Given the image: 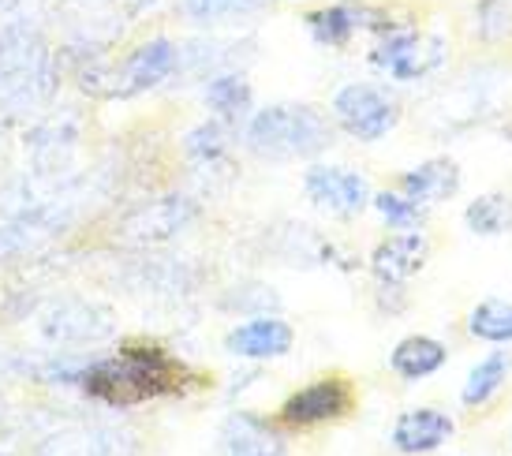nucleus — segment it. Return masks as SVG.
<instances>
[{
	"mask_svg": "<svg viewBox=\"0 0 512 456\" xmlns=\"http://www.w3.org/2000/svg\"><path fill=\"white\" fill-rule=\"evenodd\" d=\"M303 27H307V34H311L314 45H322V49H344V45L356 38L359 30H378V34H389V30H397V23H393L385 12H378V8L341 0V4H326V8L307 12L303 15Z\"/></svg>",
	"mask_w": 512,
	"mask_h": 456,
	"instance_id": "9d476101",
	"label": "nucleus"
},
{
	"mask_svg": "<svg viewBox=\"0 0 512 456\" xmlns=\"http://www.w3.org/2000/svg\"><path fill=\"white\" fill-rule=\"evenodd\" d=\"M75 385L83 389V397L98 400L105 408H139L154 400L187 397L199 389L202 378L169 344L150 337H124L116 352L79 363Z\"/></svg>",
	"mask_w": 512,
	"mask_h": 456,
	"instance_id": "f257e3e1",
	"label": "nucleus"
},
{
	"mask_svg": "<svg viewBox=\"0 0 512 456\" xmlns=\"http://www.w3.org/2000/svg\"><path fill=\"white\" fill-rule=\"evenodd\" d=\"M251 456H292V453H288V445H285V434H277L273 442L258 445V449Z\"/></svg>",
	"mask_w": 512,
	"mask_h": 456,
	"instance_id": "bb28decb",
	"label": "nucleus"
},
{
	"mask_svg": "<svg viewBox=\"0 0 512 456\" xmlns=\"http://www.w3.org/2000/svg\"><path fill=\"white\" fill-rule=\"evenodd\" d=\"M60 83V64L45 34L27 19H8L0 27V105L30 113L49 105Z\"/></svg>",
	"mask_w": 512,
	"mask_h": 456,
	"instance_id": "f03ea898",
	"label": "nucleus"
},
{
	"mask_svg": "<svg viewBox=\"0 0 512 456\" xmlns=\"http://www.w3.org/2000/svg\"><path fill=\"white\" fill-rule=\"evenodd\" d=\"M199 217V206L184 195H165V199H154L150 206L135 210V214L124 217L120 225V240L124 243H161L180 236L191 221Z\"/></svg>",
	"mask_w": 512,
	"mask_h": 456,
	"instance_id": "ddd939ff",
	"label": "nucleus"
},
{
	"mask_svg": "<svg viewBox=\"0 0 512 456\" xmlns=\"http://www.w3.org/2000/svg\"><path fill=\"white\" fill-rule=\"evenodd\" d=\"M456 415L438 408V404H419L393 419L389 427V445L400 456H430L445 449L456 438Z\"/></svg>",
	"mask_w": 512,
	"mask_h": 456,
	"instance_id": "f8f14e48",
	"label": "nucleus"
},
{
	"mask_svg": "<svg viewBox=\"0 0 512 456\" xmlns=\"http://www.w3.org/2000/svg\"><path fill=\"white\" fill-rule=\"evenodd\" d=\"M42 333L57 344H98L113 333V318L94 303L60 300L42 314Z\"/></svg>",
	"mask_w": 512,
	"mask_h": 456,
	"instance_id": "4468645a",
	"label": "nucleus"
},
{
	"mask_svg": "<svg viewBox=\"0 0 512 456\" xmlns=\"http://www.w3.org/2000/svg\"><path fill=\"white\" fill-rule=\"evenodd\" d=\"M434 258V243L423 228L415 232H389L382 240L370 247L367 270L378 285H408L412 277L430 266Z\"/></svg>",
	"mask_w": 512,
	"mask_h": 456,
	"instance_id": "1a4fd4ad",
	"label": "nucleus"
},
{
	"mask_svg": "<svg viewBox=\"0 0 512 456\" xmlns=\"http://www.w3.org/2000/svg\"><path fill=\"white\" fill-rule=\"evenodd\" d=\"M184 154L195 161V165H225L228 161V128L221 120H206L199 128L187 131L184 139Z\"/></svg>",
	"mask_w": 512,
	"mask_h": 456,
	"instance_id": "5701e85b",
	"label": "nucleus"
},
{
	"mask_svg": "<svg viewBox=\"0 0 512 456\" xmlns=\"http://www.w3.org/2000/svg\"><path fill=\"white\" fill-rule=\"evenodd\" d=\"M370 206L378 210V217L385 221L389 232H415V228H427V206L412 202L408 195H400L397 187H382L370 195Z\"/></svg>",
	"mask_w": 512,
	"mask_h": 456,
	"instance_id": "4be33fe9",
	"label": "nucleus"
},
{
	"mask_svg": "<svg viewBox=\"0 0 512 456\" xmlns=\"http://www.w3.org/2000/svg\"><path fill=\"white\" fill-rule=\"evenodd\" d=\"M180 4H184L187 19L214 23V19H225V15H240L243 8H255L258 0H180Z\"/></svg>",
	"mask_w": 512,
	"mask_h": 456,
	"instance_id": "b1692460",
	"label": "nucleus"
},
{
	"mask_svg": "<svg viewBox=\"0 0 512 456\" xmlns=\"http://www.w3.org/2000/svg\"><path fill=\"white\" fill-rule=\"evenodd\" d=\"M509 378H512V348H490L468 371L464 385H460V408L471 419H483L498 404L501 389L509 385Z\"/></svg>",
	"mask_w": 512,
	"mask_h": 456,
	"instance_id": "2eb2a0df",
	"label": "nucleus"
},
{
	"mask_svg": "<svg viewBox=\"0 0 512 456\" xmlns=\"http://www.w3.org/2000/svg\"><path fill=\"white\" fill-rule=\"evenodd\" d=\"M180 68V45L172 38H146L128 57L113 64V98H135L161 86Z\"/></svg>",
	"mask_w": 512,
	"mask_h": 456,
	"instance_id": "6e6552de",
	"label": "nucleus"
},
{
	"mask_svg": "<svg viewBox=\"0 0 512 456\" xmlns=\"http://www.w3.org/2000/svg\"><path fill=\"white\" fill-rule=\"evenodd\" d=\"M333 124L356 139V143H378L400 124V98L389 86L378 83H344L329 101Z\"/></svg>",
	"mask_w": 512,
	"mask_h": 456,
	"instance_id": "39448f33",
	"label": "nucleus"
},
{
	"mask_svg": "<svg viewBox=\"0 0 512 456\" xmlns=\"http://www.w3.org/2000/svg\"><path fill=\"white\" fill-rule=\"evenodd\" d=\"M359 412V385L352 374L326 371L322 378L292 389L281 408L270 415V423L281 434H311L322 427H337Z\"/></svg>",
	"mask_w": 512,
	"mask_h": 456,
	"instance_id": "20e7f679",
	"label": "nucleus"
},
{
	"mask_svg": "<svg viewBox=\"0 0 512 456\" xmlns=\"http://www.w3.org/2000/svg\"><path fill=\"white\" fill-rule=\"evenodd\" d=\"M374 303H378V311L385 318H400V314L412 307V296H408V285H378Z\"/></svg>",
	"mask_w": 512,
	"mask_h": 456,
	"instance_id": "393cba45",
	"label": "nucleus"
},
{
	"mask_svg": "<svg viewBox=\"0 0 512 456\" xmlns=\"http://www.w3.org/2000/svg\"><path fill=\"white\" fill-rule=\"evenodd\" d=\"M281 430L270 423V415H258V412H240L225 415V423L217 430V456H251L258 445L273 442Z\"/></svg>",
	"mask_w": 512,
	"mask_h": 456,
	"instance_id": "6ab92c4d",
	"label": "nucleus"
},
{
	"mask_svg": "<svg viewBox=\"0 0 512 456\" xmlns=\"http://www.w3.org/2000/svg\"><path fill=\"white\" fill-rule=\"evenodd\" d=\"M221 344L228 356L247 359V363H270V359H285L296 348V326L281 314H255L228 329Z\"/></svg>",
	"mask_w": 512,
	"mask_h": 456,
	"instance_id": "9b49d317",
	"label": "nucleus"
},
{
	"mask_svg": "<svg viewBox=\"0 0 512 456\" xmlns=\"http://www.w3.org/2000/svg\"><path fill=\"white\" fill-rule=\"evenodd\" d=\"M464 187V172L456 165L453 157H430L415 169L400 172L397 176V191L408 195L419 206H438V202H453Z\"/></svg>",
	"mask_w": 512,
	"mask_h": 456,
	"instance_id": "dca6fc26",
	"label": "nucleus"
},
{
	"mask_svg": "<svg viewBox=\"0 0 512 456\" xmlns=\"http://www.w3.org/2000/svg\"><path fill=\"white\" fill-rule=\"evenodd\" d=\"M449 344L430 333H408L389 348V371L397 374L400 382H427L434 374L449 367Z\"/></svg>",
	"mask_w": 512,
	"mask_h": 456,
	"instance_id": "f3484780",
	"label": "nucleus"
},
{
	"mask_svg": "<svg viewBox=\"0 0 512 456\" xmlns=\"http://www.w3.org/2000/svg\"><path fill=\"white\" fill-rule=\"evenodd\" d=\"M333 143V124L307 101H281L247 116L243 146L262 161H311Z\"/></svg>",
	"mask_w": 512,
	"mask_h": 456,
	"instance_id": "7ed1b4c3",
	"label": "nucleus"
},
{
	"mask_svg": "<svg viewBox=\"0 0 512 456\" xmlns=\"http://www.w3.org/2000/svg\"><path fill=\"white\" fill-rule=\"evenodd\" d=\"M471 341L490 344V348H512V303L509 300H479L464 318Z\"/></svg>",
	"mask_w": 512,
	"mask_h": 456,
	"instance_id": "412c9836",
	"label": "nucleus"
},
{
	"mask_svg": "<svg viewBox=\"0 0 512 456\" xmlns=\"http://www.w3.org/2000/svg\"><path fill=\"white\" fill-rule=\"evenodd\" d=\"M449 60V49L434 34H419L412 27H397L382 34L378 45L370 49V68L397 79V83H419L434 75Z\"/></svg>",
	"mask_w": 512,
	"mask_h": 456,
	"instance_id": "423d86ee",
	"label": "nucleus"
},
{
	"mask_svg": "<svg viewBox=\"0 0 512 456\" xmlns=\"http://www.w3.org/2000/svg\"><path fill=\"white\" fill-rule=\"evenodd\" d=\"M464 225L471 236H483V240H498L512 232V195L509 191H483L464 206Z\"/></svg>",
	"mask_w": 512,
	"mask_h": 456,
	"instance_id": "aec40b11",
	"label": "nucleus"
},
{
	"mask_svg": "<svg viewBox=\"0 0 512 456\" xmlns=\"http://www.w3.org/2000/svg\"><path fill=\"white\" fill-rule=\"evenodd\" d=\"M509 445H512V434H509Z\"/></svg>",
	"mask_w": 512,
	"mask_h": 456,
	"instance_id": "cd10ccee",
	"label": "nucleus"
},
{
	"mask_svg": "<svg viewBox=\"0 0 512 456\" xmlns=\"http://www.w3.org/2000/svg\"><path fill=\"white\" fill-rule=\"evenodd\" d=\"M113 4H120V12L128 15V19H139L143 12H150L157 0H113Z\"/></svg>",
	"mask_w": 512,
	"mask_h": 456,
	"instance_id": "a878e982",
	"label": "nucleus"
},
{
	"mask_svg": "<svg viewBox=\"0 0 512 456\" xmlns=\"http://www.w3.org/2000/svg\"><path fill=\"white\" fill-rule=\"evenodd\" d=\"M303 195L318 206L322 214L337 217V221H356L370 206V184L367 176L356 169H341V165H322L314 161L303 172Z\"/></svg>",
	"mask_w": 512,
	"mask_h": 456,
	"instance_id": "0eeeda50",
	"label": "nucleus"
},
{
	"mask_svg": "<svg viewBox=\"0 0 512 456\" xmlns=\"http://www.w3.org/2000/svg\"><path fill=\"white\" fill-rule=\"evenodd\" d=\"M202 98H206L210 116L221 120L225 128L247 124V116L255 113V90H251V83H247L243 72H217L214 79L206 83Z\"/></svg>",
	"mask_w": 512,
	"mask_h": 456,
	"instance_id": "a211bd4d",
	"label": "nucleus"
}]
</instances>
